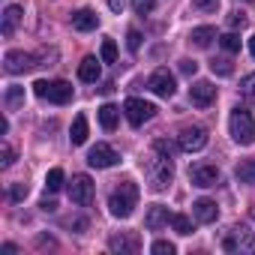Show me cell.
Here are the masks:
<instances>
[{
    "label": "cell",
    "mask_w": 255,
    "mask_h": 255,
    "mask_svg": "<svg viewBox=\"0 0 255 255\" xmlns=\"http://www.w3.org/2000/svg\"><path fill=\"white\" fill-rule=\"evenodd\" d=\"M135 204H138V186H135L132 180H123V183L114 186L111 195H108V210H111V216H117V219H129L132 210H135Z\"/></svg>",
    "instance_id": "cell-1"
},
{
    "label": "cell",
    "mask_w": 255,
    "mask_h": 255,
    "mask_svg": "<svg viewBox=\"0 0 255 255\" xmlns=\"http://www.w3.org/2000/svg\"><path fill=\"white\" fill-rule=\"evenodd\" d=\"M228 126H231V138L237 141V144H252L255 141V120H252V114L246 111V108H234L231 111V120H228Z\"/></svg>",
    "instance_id": "cell-2"
},
{
    "label": "cell",
    "mask_w": 255,
    "mask_h": 255,
    "mask_svg": "<svg viewBox=\"0 0 255 255\" xmlns=\"http://www.w3.org/2000/svg\"><path fill=\"white\" fill-rule=\"evenodd\" d=\"M33 93L39 96V99H48V102H54V105H66L69 99H72V84H66V81H36L33 84Z\"/></svg>",
    "instance_id": "cell-3"
},
{
    "label": "cell",
    "mask_w": 255,
    "mask_h": 255,
    "mask_svg": "<svg viewBox=\"0 0 255 255\" xmlns=\"http://www.w3.org/2000/svg\"><path fill=\"white\" fill-rule=\"evenodd\" d=\"M147 174H150V189H156V192L168 189V186H171V180H174V168H171V159H165V156L153 159V162L147 165Z\"/></svg>",
    "instance_id": "cell-4"
},
{
    "label": "cell",
    "mask_w": 255,
    "mask_h": 255,
    "mask_svg": "<svg viewBox=\"0 0 255 255\" xmlns=\"http://www.w3.org/2000/svg\"><path fill=\"white\" fill-rule=\"evenodd\" d=\"M123 114H126V120H129L132 126H141V123H147V120L156 114V105H153V102H144V99L129 96V99L123 102Z\"/></svg>",
    "instance_id": "cell-5"
},
{
    "label": "cell",
    "mask_w": 255,
    "mask_h": 255,
    "mask_svg": "<svg viewBox=\"0 0 255 255\" xmlns=\"http://www.w3.org/2000/svg\"><path fill=\"white\" fill-rule=\"evenodd\" d=\"M222 249H225V252H255V234H252L249 228L237 225V228H231L228 237L222 240Z\"/></svg>",
    "instance_id": "cell-6"
},
{
    "label": "cell",
    "mask_w": 255,
    "mask_h": 255,
    "mask_svg": "<svg viewBox=\"0 0 255 255\" xmlns=\"http://www.w3.org/2000/svg\"><path fill=\"white\" fill-rule=\"evenodd\" d=\"M69 198H72V204L87 207L93 201V180L87 174H75L72 183H69Z\"/></svg>",
    "instance_id": "cell-7"
},
{
    "label": "cell",
    "mask_w": 255,
    "mask_h": 255,
    "mask_svg": "<svg viewBox=\"0 0 255 255\" xmlns=\"http://www.w3.org/2000/svg\"><path fill=\"white\" fill-rule=\"evenodd\" d=\"M177 144H180V150H186V153H198V150H204V144H207V132L201 129V126H186V129L180 132V138H177Z\"/></svg>",
    "instance_id": "cell-8"
},
{
    "label": "cell",
    "mask_w": 255,
    "mask_h": 255,
    "mask_svg": "<svg viewBox=\"0 0 255 255\" xmlns=\"http://www.w3.org/2000/svg\"><path fill=\"white\" fill-rule=\"evenodd\" d=\"M147 87H150L156 96H162V99H171V96H174V90H177V84H174V75H171L168 69H156V72L150 75Z\"/></svg>",
    "instance_id": "cell-9"
},
{
    "label": "cell",
    "mask_w": 255,
    "mask_h": 255,
    "mask_svg": "<svg viewBox=\"0 0 255 255\" xmlns=\"http://www.w3.org/2000/svg\"><path fill=\"white\" fill-rule=\"evenodd\" d=\"M87 162H90V168H111V165L120 162V156H117L114 147H108V144H96V147H90Z\"/></svg>",
    "instance_id": "cell-10"
},
{
    "label": "cell",
    "mask_w": 255,
    "mask_h": 255,
    "mask_svg": "<svg viewBox=\"0 0 255 255\" xmlns=\"http://www.w3.org/2000/svg\"><path fill=\"white\" fill-rule=\"evenodd\" d=\"M3 63H6V72L9 75H21V72H30L36 66V57L33 54H24V51H6Z\"/></svg>",
    "instance_id": "cell-11"
},
{
    "label": "cell",
    "mask_w": 255,
    "mask_h": 255,
    "mask_svg": "<svg viewBox=\"0 0 255 255\" xmlns=\"http://www.w3.org/2000/svg\"><path fill=\"white\" fill-rule=\"evenodd\" d=\"M189 180H192V186L210 189V186L219 183V168L216 165H192L189 168Z\"/></svg>",
    "instance_id": "cell-12"
},
{
    "label": "cell",
    "mask_w": 255,
    "mask_h": 255,
    "mask_svg": "<svg viewBox=\"0 0 255 255\" xmlns=\"http://www.w3.org/2000/svg\"><path fill=\"white\" fill-rule=\"evenodd\" d=\"M213 99H216V87H213L210 81H195V84L189 87V102H192L195 108H207Z\"/></svg>",
    "instance_id": "cell-13"
},
{
    "label": "cell",
    "mask_w": 255,
    "mask_h": 255,
    "mask_svg": "<svg viewBox=\"0 0 255 255\" xmlns=\"http://www.w3.org/2000/svg\"><path fill=\"white\" fill-rule=\"evenodd\" d=\"M192 213H195V219L204 222V225H210V222L219 219V207H216V201H210V198H198V201L192 204Z\"/></svg>",
    "instance_id": "cell-14"
},
{
    "label": "cell",
    "mask_w": 255,
    "mask_h": 255,
    "mask_svg": "<svg viewBox=\"0 0 255 255\" xmlns=\"http://www.w3.org/2000/svg\"><path fill=\"white\" fill-rule=\"evenodd\" d=\"M108 246L114 249V252H138V246H141V240H138V234H111V240H108Z\"/></svg>",
    "instance_id": "cell-15"
},
{
    "label": "cell",
    "mask_w": 255,
    "mask_h": 255,
    "mask_svg": "<svg viewBox=\"0 0 255 255\" xmlns=\"http://www.w3.org/2000/svg\"><path fill=\"white\" fill-rule=\"evenodd\" d=\"M72 27L81 30V33L96 30V27H99V15H96L93 9H78V12H72Z\"/></svg>",
    "instance_id": "cell-16"
},
{
    "label": "cell",
    "mask_w": 255,
    "mask_h": 255,
    "mask_svg": "<svg viewBox=\"0 0 255 255\" xmlns=\"http://www.w3.org/2000/svg\"><path fill=\"white\" fill-rule=\"evenodd\" d=\"M21 6H6L3 9V24H0V30H3V36H12L15 33V27H18V21H21Z\"/></svg>",
    "instance_id": "cell-17"
},
{
    "label": "cell",
    "mask_w": 255,
    "mask_h": 255,
    "mask_svg": "<svg viewBox=\"0 0 255 255\" xmlns=\"http://www.w3.org/2000/svg\"><path fill=\"white\" fill-rule=\"evenodd\" d=\"M168 207H162V204H156V207H150V213H147V219H144V225L150 228V231H159L162 225H168Z\"/></svg>",
    "instance_id": "cell-18"
},
{
    "label": "cell",
    "mask_w": 255,
    "mask_h": 255,
    "mask_svg": "<svg viewBox=\"0 0 255 255\" xmlns=\"http://www.w3.org/2000/svg\"><path fill=\"white\" fill-rule=\"evenodd\" d=\"M99 72H102V69H99V60H96V57H84V60L78 63V78H81V81H96Z\"/></svg>",
    "instance_id": "cell-19"
},
{
    "label": "cell",
    "mask_w": 255,
    "mask_h": 255,
    "mask_svg": "<svg viewBox=\"0 0 255 255\" xmlns=\"http://www.w3.org/2000/svg\"><path fill=\"white\" fill-rule=\"evenodd\" d=\"M189 39H192V45H198V48H207V45L216 39V30H213V27H195Z\"/></svg>",
    "instance_id": "cell-20"
},
{
    "label": "cell",
    "mask_w": 255,
    "mask_h": 255,
    "mask_svg": "<svg viewBox=\"0 0 255 255\" xmlns=\"http://www.w3.org/2000/svg\"><path fill=\"white\" fill-rule=\"evenodd\" d=\"M72 144H84L87 141V117L84 114H78L75 120H72Z\"/></svg>",
    "instance_id": "cell-21"
},
{
    "label": "cell",
    "mask_w": 255,
    "mask_h": 255,
    "mask_svg": "<svg viewBox=\"0 0 255 255\" xmlns=\"http://www.w3.org/2000/svg\"><path fill=\"white\" fill-rule=\"evenodd\" d=\"M117 114H120V111H117L114 105H102V108H99V123H102L105 132H111L114 126H117Z\"/></svg>",
    "instance_id": "cell-22"
},
{
    "label": "cell",
    "mask_w": 255,
    "mask_h": 255,
    "mask_svg": "<svg viewBox=\"0 0 255 255\" xmlns=\"http://www.w3.org/2000/svg\"><path fill=\"white\" fill-rule=\"evenodd\" d=\"M18 105H24V87L12 84V87H6V108H9V111H15Z\"/></svg>",
    "instance_id": "cell-23"
},
{
    "label": "cell",
    "mask_w": 255,
    "mask_h": 255,
    "mask_svg": "<svg viewBox=\"0 0 255 255\" xmlns=\"http://www.w3.org/2000/svg\"><path fill=\"white\" fill-rule=\"evenodd\" d=\"M234 174H237V180H240V183H255V159H246V162H240Z\"/></svg>",
    "instance_id": "cell-24"
},
{
    "label": "cell",
    "mask_w": 255,
    "mask_h": 255,
    "mask_svg": "<svg viewBox=\"0 0 255 255\" xmlns=\"http://www.w3.org/2000/svg\"><path fill=\"white\" fill-rule=\"evenodd\" d=\"M171 225H174V231L183 234V237L192 234V219H189L186 213H174V216H171Z\"/></svg>",
    "instance_id": "cell-25"
},
{
    "label": "cell",
    "mask_w": 255,
    "mask_h": 255,
    "mask_svg": "<svg viewBox=\"0 0 255 255\" xmlns=\"http://www.w3.org/2000/svg\"><path fill=\"white\" fill-rule=\"evenodd\" d=\"M60 186H63V171H60V168H51L48 177H45V189H48V192H57Z\"/></svg>",
    "instance_id": "cell-26"
},
{
    "label": "cell",
    "mask_w": 255,
    "mask_h": 255,
    "mask_svg": "<svg viewBox=\"0 0 255 255\" xmlns=\"http://www.w3.org/2000/svg\"><path fill=\"white\" fill-rule=\"evenodd\" d=\"M99 54H102V63H114V60H117V45H114V39H105Z\"/></svg>",
    "instance_id": "cell-27"
},
{
    "label": "cell",
    "mask_w": 255,
    "mask_h": 255,
    "mask_svg": "<svg viewBox=\"0 0 255 255\" xmlns=\"http://www.w3.org/2000/svg\"><path fill=\"white\" fill-rule=\"evenodd\" d=\"M219 42H222V48H225V51H231V54H234V51H240V36H237V33H225Z\"/></svg>",
    "instance_id": "cell-28"
},
{
    "label": "cell",
    "mask_w": 255,
    "mask_h": 255,
    "mask_svg": "<svg viewBox=\"0 0 255 255\" xmlns=\"http://www.w3.org/2000/svg\"><path fill=\"white\" fill-rule=\"evenodd\" d=\"M210 69H213L216 75H231V72H234V66H231L228 60H222V57H216V60L210 63Z\"/></svg>",
    "instance_id": "cell-29"
},
{
    "label": "cell",
    "mask_w": 255,
    "mask_h": 255,
    "mask_svg": "<svg viewBox=\"0 0 255 255\" xmlns=\"http://www.w3.org/2000/svg\"><path fill=\"white\" fill-rule=\"evenodd\" d=\"M150 252H153V255H174V243H168V240H156V243L150 246Z\"/></svg>",
    "instance_id": "cell-30"
},
{
    "label": "cell",
    "mask_w": 255,
    "mask_h": 255,
    "mask_svg": "<svg viewBox=\"0 0 255 255\" xmlns=\"http://www.w3.org/2000/svg\"><path fill=\"white\" fill-rule=\"evenodd\" d=\"M153 6H156V0H132V9H135L138 15H147V12H153Z\"/></svg>",
    "instance_id": "cell-31"
},
{
    "label": "cell",
    "mask_w": 255,
    "mask_h": 255,
    "mask_svg": "<svg viewBox=\"0 0 255 255\" xmlns=\"http://www.w3.org/2000/svg\"><path fill=\"white\" fill-rule=\"evenodd\" d=\"M240 87H243V93L255 102V72H252V75H246V78L240 81Z\"/></svg>",
    "instance_id": "cell-32"
},
{
    "label": "cell",
    "mask_w": 255,
    "mask_h": 255,
    "mask_svg": "<svg viewBox=\"0 0 255 255\" xmlns=\"http://www.w3.org/2000/svg\"><path fill=\"white\" fill-rule=\"evenodd\" d=\"M126 45H129V51H138L141 48V33L138 30H129V33H126Z\"/></svg>",
    "instance_id": "cell-33"
},
{
    "label": "cell",
    "mask_w": 255,
    "mask_h": 255,
    "mask_svg": "<svg viewBox=\"0 0 255 255\" xmlns=\"http://www.w3.org/2000/svg\"><path fill=\"white\" fill-rule=\"evenodd\" d=\"M153 147H156V153H159V156H165V159H171V156H174V147H171L168 141H162V138H159Z\"/></svg>",
    "instance_id": "cell-34"
},
{
    "label": "cell",
    "mask_w": 255,
    "mask_h": 255,
    "mask_svg": "<svg viewBox=\"0 0 255 255\" xmlns=\"http://www.w3.org/2000/svg\"><path fill=\"white\" fill-rule=\"evenodd\" d=\"M192 3H195L201 12H213V9L219 6V0H192Z\"/></svg>",
    "instance_id": "cell-35"
},
{
    "label": "cell",
    "mask_w": 255,
    "mask_h": 255,
    "mask_svg": "<svg viewBox=\"0 0 255 255\" xmlns=\"http://www.w3.org/2000/svg\"><path fill=\"white\" fill-rule=\"evenodd\" d=\"M228 24L231 27H246V12H231L228 15Z\"/></svg>",
    "instance_id": "cell-36"
},
{
    "label": "cell",
    "mask_w": 255,
    "mask_h": 255,
    "mask_svg": "<svg viewBox=\"0 0 255 255\" xmlns=\"http://www.w3.org/2000/svg\"><path fill=\"white\" fill-rule=\"evenodd\" d=\"M12 162H15V150L6 144V147H3V159H0V165H3V168H9Z\"/></svg>",
    "instance_id": "cell-37"
},
{
    "label": "cell",
    "mask_w": 255,
    "mask_h": 255,
    "mask_svg": "<svg viewBox=\"0 0 255 255\" xmlns=\"http://www.w3.org/2000/svg\"><path fill=\"white\" fill-rule=\"evenodd\" d=\"M195 69H198L195 60H180V72H183V75H195Z\"/></svg>",
    "instance_id": "cell-38"
},
{
    "label": "cell",
    "mask_w": 255,
    "mask_h": 255,
    "mask_svg": "<svg viewBox=\"0 0 255 255\" xmlns=\"http://www.w3.org/2000/svg\"><path fill=\"white\" fill-rule=\"evenodd\" d=\"M9 195H12V201H21V198H24V195H27V186H24V183H15V186H12V192H9Z\"/></svg>",
    "instance_id": "cell-39"
},
{
    "label": "cell",
    "mask_w": 255,
    "mask_h": 255,
    "mask_svg": "<svg viewBox=\"0 0 255 255\" xmlns=\"http://www.w3.org/2000/svg\"><path fill=\"white\" fill-rule=\"evenodd\" d=\"M39 207H42L45 213H51V210H57V201H54V198H42V204H39Z\"/></svg>",
    "instance_id": "cell-40"
},
{
    "label": "cell",
    "mask_w": 255,
    "mask_h": 255,
    "mask_svg": "<svg viewBox=\"0 0 255 255\" xmlns=\"http://www.w3.org/2000/svg\"><path fill=\"white\" fill-rule=\"evenodd\" d=\"M108 6H111V12H123V6H126V0H108Z\"/></svg>",
    "instance_id": "cell-41"
},
{
    "label": "cell",
    "mask_w": 255,
    "mask_h": 255,
    "mask_svg": "<svg viewBox=\"0 0 255 255\" xmlns=\"http://www.w3.org/2000/svg\"><path fill=\"white\" fill-rule=\"evenodd\" d=\"M15 252H18V249H15L12 243H6V246H3V255H15Z\"/></svg>",
    "instance_id": "cell-42"
},
{
    "label": "cell",
    "mask_w": 255,
    "mask_h": 255,
    "mask_svg": "<svg viewBox=\"0 0 255 255\" xmlns=\"http://www.w3.org/2000/svg\"><path fill=\"white\" fill-rule=\"evenodd\" d=\"M249 51H252V57H255V36L249 39Z\"/></svg>",
    "instance_id": "cell-43"
},
{
    "label": "cell",
    "mask_w": 255,
    "mask_h": 255,
    "mask_svg": "<svg viewBox=\"0 0 255 255\" xmlns=\"http://www.w3.org/2000/svg\"><path fill=\"white\" fill-rule=\"evenodd\" d=\"M246 3H252V0H246Z\"/></svg>",
    "instance_id": "cell-44"
}]
</instances>
